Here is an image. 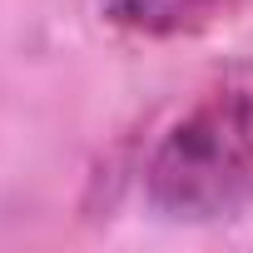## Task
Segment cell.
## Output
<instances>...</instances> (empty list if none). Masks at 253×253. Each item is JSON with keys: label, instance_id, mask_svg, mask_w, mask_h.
<instances>
[{"label": "cell", "instance_id": "cell-1", "mask_svg": "<svg viewBox=\"0 0 253 253\" xmlns=\"http://www.w3.org/2000/svg\"><path fill=\"white\" fill-rule=\"evenodd\" d=\"M144 199L169 223H223L253 209V84L204 94L159 134Z\"/></svg>", "mask_w": 253, "mask_h": 253}, {"label": "cell", "instance_id": "cell-2", "mask_svg": "<svg viewBox=\"0 0 253 253\" xmlns=\"http://www.w3.org/2000/svg\"><path fill=\"white\" fill-rule=\"evenodd\" d=\"M109 25L139 40H184L253 10V0H99Z\"/></svg>", "mask_w": 253, "mask_h": 253}]
</instances>
